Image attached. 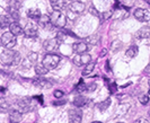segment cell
Masks as SVG:
<instances>
[{
	"mask_svg": "<svg viewBox=\"0 0 150 123\" xmlns=\"http://www.w3.org/2000/svg\"><path fill=\"white\" fill-rule=\"evenodd\" d=\"M59 62H60V57L54 53L46 54L44 58H43V64H44L49 70L57 68L58 64H59Z\"/></svg>",
	"mask_w": 150,
	"mask_h": 123,
	"instance_id": "cell-4",
	"label": "cell"
},
{
	"mask_svg": "<svg viewBox=\"0 0 150 123\" xmlns=\"http://www.w3.org/2000/svg\"><path fill=\"white\" fill-rule=\"evenodd\" d=\"M139 102H140L142 105L148 104V102H149V96H148V95H140V96H139Z\"/></svg>",
	"mask_w": 150,
	"mask_h": 123,
	"instance_id": "cell-30",
	"label": "cell"
},
{
	"mask_svg": "<svg viewBox=\"0 0 150 123\" xmlns=\"http://www.w3.org/2000/svg\"><path fill=\"white\" fill-rule=\"evenodd\" d=\"M0 61L2 64L5 66H18L21 61H22V57L18 52H15V51H11V50H5L2 51L1 54H0Z\"/></svg>",
	"mask_w": 150,
	"mask_h": 123,
	"instance_id": "cell-1",
	"label": "cell"
},
{
	"mask_svg": "<svg viewBox=\"0 0 150 123\" xmlns=\"http://www.w3.org/2000/svg\"><path fill=\"white\" fill-rule=\"evenodd\" d=\"M1 44L6 49H11L16 45V35L11 32H6L1 35Z\"/></svg>",
	"mask_w": 150,
	"mask_h": 123,
	"instance_id": "cell-5",
	"label": "cell"
},
{
	"mask_svg": "<svg viewBox=\"0 0 150 123\" xmlns=\"http://www.w3.org/2000/svg\"><path fill=\"white\" fill-rule=\"evenodd\" d=\"M63 95H64V94H63V92H61V90H55V92H54V96H55L57 98H61Z\"/></svg>",
	"mask_w": 150,
	"mask_h": 123,
	"instance_id": "cell-37",
	"label": "cell"
},
{
	"mask_svg": "<svg viewBox=\"0 0 150 123\" xmlns=\"http://www.w3.org/2000/svg\"><path fill=\"white\" fill-rule=\"evenodd\" d=\"M50 17H51V22L55 27H59V28L64 27L66 22H67V17L61 13V10H53Z\"/></svg>",
	"mask_w": 150,
	"mask_h": 123,
	"instance_id": "cell-3",
	"label": "cell"
},
{
	"mask_svg": "<svg viewBox=\"0 0 150 123\" xmlns=\"http://www.w3.org/2000/svg\"><path fill=\"white\" fill-rule=\"evenodd\" d=\"M8 108V105L7 103H6V100L4 97H1V100H0V110L1 111H5V110H7Z\"/></svg>",
	"mask_w": 150,
	"mask_h": 123,
	"instance_id": "cell-33",
	"label": "cell"
},
{
	"mask_svg": "<svg viewBox=\"0 0 150 123\" xmlns=\"http://www.w3.org/2000/svg\"><path fill=\"white\" fill-rule=\"evenodd\" d=\"M106 53H107V50H106V49H103V50H102V53L99 54V57H104Z\"/></svg>",
	"mask_w": 150,
	"mask_h": 123,
	"instance_id": "cell-44",
	"label": "cell"
},
{
	"mask_svg": "<svg viewBox=\"0 0 150 123\" xmlns=\"http://www.w3.org/2000/svg\"><path fill=\"white\" fill-rule=\"evenodd\" d=\"M94 69H95V62H89V63L86 64L85 69L83 70V76L89 75V74H91V72L94 71Z\"/></svg>",
	"mask_w": 150,
	"mask_h": 123,
	"instance_id": "cell-26",
	"label": "cell"
},
{
	"mask_svg": "<svg viewBox=\"0 0 150 123\" xmlns=\"http://www.w3.org/2000/svg\"><path fill=\"white\" fill-rule=\"evenodd\" d=\"M108 88H110V92H111V94H114V93L116 92V89H117V87H116V85H115V84H112L110 87H108Z\"/></svg>",
	"mask_w": 150,
	"mask_h": 123,
	"instance_id": "cell-38",
	"label": "cell"
},
{
	"mask_svg": "<svg viewBox=\"0 0 150 123\" xmlns=\"http://www.w3.org/2000/svg\"><path fill=\"white\" fill-rule=\"evenodd\" d=\"M138 46L137 45H132V46H130L128 50L125 51V55L127 57H129V58H134L135 55L138 54Z\"/></svg>",
	"mask_w": 150,
	"mask_h": 123,
	"instance_id": "cell-24",
	"label": "cell"
},
{
	"mask_svg": "<svg viewBox=\"0 0 150 123\" xmlns=\"http://www.w3.org/2000/svg\"><path fill=\"white\" fill-rule=\"evenodd\" d=\"M69 10L74 11L76 14H81L83 10H85V4L80 2V1H71V4L69 5Z\"/></svg>",
	"mask_w": 150,
	"mask_h": 123,
	"instance_id": "cell-11",
	"label": "cell"
},
{
	"mask_svg": "<svg viewBox=\"0 0 150 123\" xmlns=\"http://www.w3.org/2000/svg\"><path fill=\"white\" fill-rule=\"evenodd\" d=\"M96 88H97V85L95 83L87 84V92H94V90H96Z\"/></svg>",
	"mask_w": 150,
	"mask_h": 123,
	"instance_id": "cell-34",
	"label": "cell"
},
{
	"mask_svg": "<svg viewBox=\"0 0 150 123\" xmlns=\"http://www.w3.org/2000/svg\"><path fill=\"white\" fill-rule=\"evenodd\" d=\"M9 30H10L11 33H14L16 36H19V35H22L23 33H24V30L19 26V24H17L16 22H13V23L10 24Z\"/></svg>",
	"mask_w": 150,
	"mask_h": 123,
	"instance_id": "cell-19",
	"label": "cell"
},
{
	"mask_svg": "<svg viewBox=\"0 0 150 123\" xmlns=\"http://www.w3.org/2000/svg\"><path fill=\"white\" fill-rule=\"evenodd\" d=\"M72 49L76 53L81 54L85 53L87 50H88V46L86 44V42H77V43H74L72 44Z\"/></svg>",
	"mask_w": 150,
	"mask_h": 123,
	"instance_id": "cell-14",
	"label": "cell"
},
{
	"mask_svg": "<svg viewBox=\"0 0 150 123\" xmlns=\"http://www.w3.org/2000/svg\"><path fill=\"white\" fill-rule=\"evenodd\" d=\"M59 44H60V41L55 37V39H50V40H47V41H45L43 46H44L45 51L52 53V52H54V51L58 50Z\"/></svg>",
	"mask_w": 150,
	"mask_h": 123,
	"instance_id": "cell-7",
	"label": "cell"
},
{
	"mask_svg": "<svg viewBox=\"0 0 150 123\" xmlns=\"http://www.w3.org/2000/svg\"><path fill=\"white\" fill-rule=\"evenodd\" d=\"M110 105H111V98H107V100L100 102L97 105V107L99 108L100 111H106L107 108L110 107Z\"/></svg>",
	"mask_w": 150,
	"mask_h": 123,
	"instance_id": "cell-27",
	"label": "cell"
},
{
	"mask_svg": "<svg viewBox=\"0 0 150 123\" xmlns=\"http://www.w3.org/2000/svg\"><path fill=\"white\" fill-rule=\"evenodd\" d=\"M105 1H107V0H105Z\"/></svg>",
	"mask_w": 150,
	"mask_h": 123,
	"instance_id": "cell-50",
	"label": "cell"
},
{
	"mask_svg": "<svg viewBox=\"0 0 150 123\" xmlns=\"http://www.w3.org/2000/svg\"><path fill=\"white\" fill-rule=\"evenodd\" d=\"M149 116H150V111H149Z\"/></svg>",
	"mask_w": 150,
	"mask_h": 123,
	"instance_id": "cell-49",
	"label": "cell"
},
{
	"mask_svg": "<svg viewBox=\"0 0 150 123\" xmlns=\"http://www.w3.org/2000/svg\"><path fill=\"white\" fill-rule=\"evenodd\" d=\"M35 100H38L41 104H43V98H42V95H38V96H36V97H35Z\"/></svg>",
	"mask_w": 150,
	"mask_h": 123,
	"instance_id": "cell-42",
	"label": "cell"
},
{
	"mask_svg": "<svg viewBox=\"0 0 150 123\" xmlns=\"http://www.w3.org/2000/svg\"><path fill=\"white\" fill-rule=\"evenodd\" d=\"M77 14L74 13V11H71V10H68V18H70L71 20H75L76 18H77Z\"/></svg>",
	"mask_w": 150,
	"mask_h": 123,
	"instance_id": "cell-36",
	"label": "cell"
},
{
	"mask_svg": "<svg viewBox=\"0 0 150 123\" xmlns=\"http://www.w3.org/2000/svg\"><path fill=\"white\" fill-rule=\"evenodd\" d=\"M33 84L35 86H38V87H41V88H51L53 86L52 81L44 79V78H38V79L33 80Z\"/></svg>",
	"mask_w": 150,
	"mask_h": 123,
	"instance_id": "cell-13",
	"label": "cell"
},
{
	"mask_svg": "<svg viewBox=\"0 0 150 123\" xmlns=\"http://www.w3.org/2000/svg\"><path fill=\"white\" fill-rule=\"evenodd\" d=\"M9 15L11 16L14 22L19 20V13H18V10H9Z\"/></svg>",
	"mask_w": 150,
	"mask_h": 123,
	"instance_id": "cell-29",
	"label": "cell"
},
{
	"mask_svg": "<svg viewBox=\"0 0 150 123\" xmlns=\"http://www.w3.org/2000/svg\"><path fill=\"white\" fill-rule=\"evenodd\" d=\"M99 40L100 39L98 37V35H90V36L85 39V42L90 44V45H96L98 42H99Z\"/></svg>",
	"mask_w": 150,
	"mask_h": 123,
	"instance_id": "cell-25",
	"label": "cell"
},
{
	"mask_svg": "<svg viewBox=\"0 0 150 123\" xmlns=\"http://www.w3.org/2000/svg\"><path fill=\"white\" fill-rule=\"evenodd\" d=\"M106 70H107V71H111V69H110V64H108V61L106 62Z\"/></svg>",
	"mask_w": 150,
	"mask_h": 123,
	"instance_id": "cell-45",
	"label": "cell"
},
{
	"mask_svg": "<svg viewBox=\"0 0 150 123\" xmlns=\"http://www.w3.org/2000/svg\"><path fill=\"white\" fill-rule=\"evenodd\" d=\"M66 103V100H58V102H53V105L55 106H60V105H63Z\"/></svg>",
	"mask_w": 150,
	"mask_h": 123,
	"instance_id": "cell-39",
	"label": "cell"
},
{
	"mask_svg": "<svg viewBox=\"0 0 150 123\" xmlns=\"http://www.w3.org/2000/svg\"><path fill=\"white\" fill-rule=\"evenodd\" d=\"M38 24L41 25V26H43V27H51V26H54L51 22V17L47 15H42L40 17V19H38Z\"/></svg>",
	"mask_w": 150,
	"mask_h": 123,
	"instance_id": "cell-15",
	"label": "cell"
},
{
	"mask_svg": "<svg viewBox=\"0 0 150 123\" xmlns=\"http://www.w3.org/2000/svg\"><path fill=\"white\" fill-rule=\"evenodd\" d=\"M42 16L41 14V11H40V9L38 8H30L27 10V17H30V19H34V20H36V19H40V17Z\"/></svg>",
	"mask_w": 150,
	"mask_h": 123,
	"instance_id": "cell-16",
	"label": "cell"
},
{
	"mask_svg": "<svg viewBox=\"0 0 150 123\" xmlns=\"http://www.w3.org/2000/svg\"><path fill=\"white\" fill-rule=\"evenodd\" d=\"M66 36H67V32L66 31H59L58 32V34H57V39L59 40V41H64L66 39Z\"/></svg>",
	"mask_w": 150,
	"mask_h": 123,
	"instance_id": "cell-31",
	"label": "cell"
},
{
	"mask_svg": "<svg viewBox=\"0 0 150 123\" xmlns=\"http://www.w3.org/2000/svg\"><path fill=\"white\" fill-rule=\"evenodd\" d=\"M135 36L138 39H150V25L141 27L139 31L137 32Z\"/></svg>",
	"mask_w": 150,
	"mask_h": 123,
	"instance_id": "cell-12",
	"label": "cell"
},
{
	"mask_svg": "<svg viewBox=\"0 0 150 123\" xmlns=\"http://www.w3.org/2000/svg\"><path fill=\"white\" fill-rule=\"evenodd\" d=\"M112 10H108V11H104L103 14H102V19H104V20H106V19H108V18H111L112 17Z\"/></svg>",
	"mask_w": 150,
	"mask_h": 123,
	"instance_id": "cell-32",
	"label": "cell"
},
{
	"mask_svg": "<svg viewBox=\"0 0 150 123\" xmlns=\"http://www.w3.org/2000/svg\"><path fill=\"white\" fill-rule=\"evenodd\" d=\"M22 7V0H10L9 1V10H18Z\"/></svg>",
	"mask_w": 150,
	"mask_h": 123,
	"instance_id": "cell-23",
	"label": "cell"
},
{
	"mask_svg": "<svg viewBox=\"0 0 150 123\" xmlns=\"http://www.w3.org/2000/svg\"><path fill=\"white\" fill-rule=\"evenodd\" d=\"M47 71H49V69L45 67L43 63H42V64L35 66V74L38 75V76H44V75L47 74Z\"/></svg>",
	"mask_w": 150,
	"mask_h": 123,
	"instance_id": "cell-22",
	"label": "cell"
},
{
	"mask_svg": "<svg viewBox=\"0 0 150 123\" xmlns=\"http://www.w3.org/2000/svg\"><path fill=\"white\" fill-rule=\"evenodd\" d=\"M149 95H150V89H149Z\"/></svg>",
	"mask_w": 150,
	"mask_h": 123,
	"instance_id": "cell-48",
	"label": "cell"
},
{
	"mask_svg": "<svg viewBox=\"0 0 150 123\" xmlns=\"http://www.w3.org/2000/svg\"><path fill=\"white\" fill-rule=\"evenodd\" d=\"M76 90L78 93H83V92H87V85L83 84V79H80L79 84L76 86Z\"/></svg>",
	"mask_w": 150,
	"mask_h": 123,
	"instance_id": "cell-28",
	"label": "cell"
},
{
	"mask_svg": "<svg viewBox=\"0 0 150 123\" xmlns=\"http://www.w3.org/2000/svg\"><path fill=\"white\" fill-rule=\"evenodd\" d=\"M9 120L11 123H18L22 120V112L19 110L17 111H11L9 114Z\"/></svg>",
	"mask_w": 150,
	"mask_h": 123,
	"instance_id": "cell-18",
	"label": "cell"
},
{
	"mask_svg": "<svg viewBox=\"0 0 150 123\" xmlns=\"http://www.w3.org/2000/svg\"><path fill=\"white\" fill-rule=\"evenodd\" d=\"M149 86H150V79H149Z\"/></svg>",
	"mask_w": 150,
	"mask_h": 123,
	"instance_id": "cell-47",
	"label": "cell"
},
{
	"mask_svg": "<svg viewBox=\"0 0 150 123\" xmlns=\"http://www.w3.org/2000/svg\"><path fill=\"white\" fill-rule=\"evenodd\" d=\"M13 18L10 15H2L1 16V28H5L7 26H10V24L13 23Z\"/></svg>",
	"mask_w": 150,
	"mask_h": 123,
	"instance_id": "cell-21",
	"label": "cell"
},
{
	"mask_svg": "<svg viewBox=\"0 0 150 123\" xmlns=\"http://www.w3.org/2000/svg\"><path fill=\"white\" fill-rule=\"evenodd\" d=\"M89 10H90V13H93V14H94L95 16H99V14L97 13V10H96V9H95L94 7H90Z\"/></svg>",
	"mask_w": 150,
	"mask_h": 123,
	"instance_id": "cell-40",
	"label": "cell"
},
{
	"mask_svg": "<svg viewBox=\"0 0 150 123\" xmlns=\"http://www.w3.org/2000/svg\"><path fill=\"white\" fill-rule=\"evenodd\" d=\"M88 100L87 98H85L83 96H76L75 100H74V105H75L76 107H83V105H86V103H87Z\"/></svg>",
	"mask_w": 150,
	"mask_h": 123,
	"instance_id": "cell-20",
	"label": "cell"
},
{
	"mask_svg": "<svg viewBox=\"0 0 150 123\" xmlns=\"http://www.w3.org/2000/svg\"><path fill=\"white\" fill-rule=\"evenodd\" d=\"M69 1H75V0H69Z\"/></svg>",
	"mask_w": 150,
	"mask_h": 123,
	"instance_id": "cell-46",
	"label": "cell"
},
{
	"mask_svg": "<svg viewBox=\"0 0 150 123\" xmlns=\"http://www.w3.org/2000/svg\"><path fill=\"white\" fill-rule=\"evenodd\" d=\"M16 106L22 113H25V112H30L34 108V104H33L32 98L23 97V98H19V100H16Z\"/></svg>",
	"mask_w": 150,
	"mask_h": 123,
	"instance_id": "cell-2",
	"label": "cell"
},
{
	"mask_svg": "<svg viewBox=\"0 0 150 123\" xmlns=\"http://www.w3.org/2000/svg\"><path fill=\"white\" fill-rule=\"evenodd\" d=\"M69 120L74 123H79L83 120V113L79 110V107L69 111Z\"/></svg>",
	"mask_w": 150,
	"mask_h": 123,
	"instance_id": "cell-9",
	"label": "cell"
},
{
	"mask_svg": "<svg viewBox=\"0 0 150 123\" xmlns=\"http://www.w3.org/2000/svg\"><path fill=\"white\" fill-rule=\"evenodd\" d=\"M90 60H91V57H90L89 54H78V55H76L75 58H74V63H75L76 66H78V67H81L83 64H87V63H89Z\"/></svg>",
	"mask_w": 150,
	"mask_h": 123,
	"instance_id": "cell-8",
	"label": "cell"
},
{
	"mask_svg": "<svg viewBox=\"0 0 150 123\" xmlns=\"http://www.w3.org/2000/svg\"><path fill=\"white\" fill-rule=\"evenodd\" d=\"M24 33H25V35L28 36V37H34V36H36V34H38V26H36V24L27 23L26 24L25 30H24Z\"/></svg>",
	"mask_w": 150,
	"mask_h": 123,
	"instance_id": "cell-10",
	"label": "cell"
},
{
	"mask_svg": "<svg viewBox=\"0 0 150 123\" xmlns=\"http://www.w3.org/2000/svg\"><path fill=\"white\" fill-rule=\"evenodd\" d=\"M144 72H146L147 75H150V64H148V66H147V68L144 69Z\"/></svg>",
	"mask_w": 150,
	"mask_h": 123,
	"instance_id": "cell-43",
	"label": "cell"
},
{
	"mask_svg": "<svg viewBox=\"0 0 150 123\" xmlns=\"http://www.w3.org/2000/svg\"><path fill=\"white\" fill-rule=\"evenodd\" d=\"M28 60H30L32 63H34V62L38 60V54L34 53V52H30V53L28 54Z\"/></svg>",
	"mask_w": 150,
	"mask_h": 123,
	"instance_id": "cell-35",
	"label": "cell"
},
{
	"mask_svg": "<svg viewBox=\"0 0 150 123\" xmlns=\"http://www.w3.org/2000/svg\"><path fill=\"white\" fill-rule=\"evenodd\" d=\"M133 16L139 20V22H142V23H147L150 20V11L147 9H142V8H138L135 9Z\"/></svg>",
	"mask_w": 150,
	"mask_h": 123,
	"instance_id": "cell-6",
	"label": "cell"
},
{
	"mask_svg": "<svg viewBox=\"0 0 150 123\" xmlns=\"http://www.w3.org/2000/svg\"><path fill=\"white\" fill-rule=\"evenodd\" d=\"M53 10H61L66 7V0H50Z\"/></svg>",
	"mask_w": 150,
	"mask_h": 123,
	"instance_id": "cell-17",
	"label": "cell"
},
{
	"mask_svg": "<svg viewBox=\"0 0 150 123\" xmlns=\"http://www.w3.org/2000/svg\"><path fill=\"white\" fill-rule=\"evenodd\" d=\"M135 122H143V123H148L149 121L147 120V119H138V120H135Z\"/></svg>",
	"mask_w": 150,
	"mask_h": 123,
	"instance_id": "cell-41",
	"label": "cell"
}]
</instances>
